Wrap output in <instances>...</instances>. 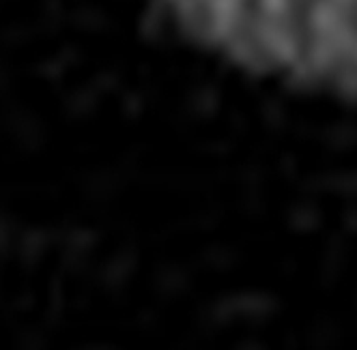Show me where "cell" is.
Listing matches in <instances>:
<instances>
[{
	"label": "cell",
	"instance_id": "1",
	"mask_svg": "<svg viewBox=\"0 0 357 350\" xmlns=\"http://www.w3.org/2000/svg\"><path fill=\"white\" fill-rule=\"evenodd\" d=\"M211 56L282 86L357 102V0H146Z\"/></svg>",
	"mask_w": 357,
	"mask_h": 350
},
{
	"label": "cell",
	"instance_id": "2",
	"mask_svg": "<svg viewBox=\"0 0 357 350\" xmlns=\"http://www.w3.org/2000/svg\"><path fill=\"white\" fill-rule=\"evenodd\" d=\"M45 234L43 232H24L17 241V254L24 264H33L45 247Z\"/></svg>",
	"mask_w": 357,
	"mask_h": 350
},
{
	"label": "cell",
	"instance_id": "3",
	"mask_svg": "<svg viewBox=\"0 0 357 350\" xmlns=\"http://www.w3.org/2000/svg\"><path fill=\"white\" fill-rule=\"evenodd\" d=\"M11 230H13L11 223L5 217H0V258L9 256L11 247H13V232Z\"/></svg>",
	"mask_w": 357,
	"mask_h": 350
}]
</instances>
